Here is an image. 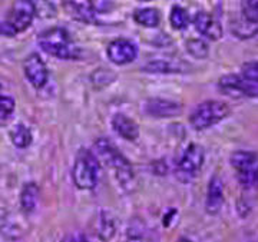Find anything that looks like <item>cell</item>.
Returning a JSON list of instances; mask_svg holds the SVG:
<instances>
[{"label": "cell", "instance_id": "1", "mask_svg": "<svg viewBox=\"0 0 258 242\" xmlns=\"http://www.w3.org/2000/svg\"><path fill=\"white\" fill-rule=\"evenodd\" d=\"M95 146H96V150H98V155L103 158L105 164H108L109 167L115 169L116 178H118L120 185L123 186L126 191H131L134 184H135V175H134L132 167L126 160V158L113 146V143H112L111 140H96Z\"/></svg>", "mask_w": 258, "mask_h": 242}, {"label": "cell", "instance_id": "2", "mask_svg": "<svg viewBox=\"0 0 258 242\" xmlns=\"http://www.w3.org/2000/svg\"><path fill=\"white\" fill-rule=\"evenodd\" d=\"M39 45L46 53L59 59L78 57V47L75 46L64 29L55 28L43 32L39 36Z\"/></svg>", "mask_w": 258, "mask_h": 242}, {"label": "cell", "instance_id": "3", "mask_svg": "<svg viewBox=\"0 0 258 242\" xmlns=\"http://www.w3.org/2000/svg\"><path fill=\"white\" fill-rule=\"evenodd\" d=\"M99 164L98 159L88 149H81L75 159L72 178L79 189H93L98 184Z\"/></svg>", "mask_w": 258, "mask_h": 242}, {"label": "cell", "instance_id": "4", "mask_svg": "<svg viewBox=\"0 0 258 242\" xmlns=\"http://www.w3.org/2000/svg\"><path fill=\"white\" fill-rule=\"evenodd\" d=\"M228 113L230 108L224 102L207 101L194 109L189 116V122L195 130H204L227 118Z\"/></svg>", "mask_w": 258, "mask_h": 242}, {"label": "cell", "instance_id": "5", "mask_svg": "<svg viewBox=\"0 0 258 242\" xmlns=\"http://www.w3.org/2000/svg\"><path fill=\"white\" fill-rule=\"evenodd\" d=\"M231 165L244 188L258 186V155L254 152L238 150L231 155Z\"/></svg>", "mask_w": 258, "mask_h": 242}, {"label": "cell", "instance_id": "6", "mask_svg": "<svg viewBox=\"0 0 258 242\" xmlns=\"http://www.w3.org/2000/svg\"><path fill=\"white\" fill-rule=\"evenodd\" d=\"M204 164V149L201 145L191 143L184 156L181 158L178 168H176V177L182 182H189L201 169Z\"/></svg>", "mask_w": 258, "mask_h": 242}, {"label": "cell", "instance_id": "7", "mask_svg": "<svg viewBox=\"0 0 258 242\" xmlns=\"http://www.w3.org/2000/svg\"><path fill=\"white\" fill-rule=\"evenodd\" d=\"M220 88L228 95L258 98V82L238 74H227L220 79Z\"/></svg>", "mask_w": 258, "mask_h": 242}, {"label": "cell", "instance_id": "8", "mask_svg": "<svg viewBox=\"0 0 258 242\" xmlns=\"http://www.w3.org/2000/svg\"><path fill=\"white\" fill-rule=\"evenodd\" d=\"M35 8L30 0H16L12 6L8 18V25L15 33L23 32L32 25L35 19Z\"/></svg>", "mask_w": 258, "mask_h": 242}, {"label": "cell", "instance_id": "9", "mask_svg": "<svg viewBox=\"0 0 258 242\" xmlns=\"http://www.w3.org/2000/svg\"><path fill=\"white\" fill-rule=\"evenodd\" d=\"M138 49L134 42L128 39H116L108 46V57L115 65H126L135 60Z\"/></svg>", "mask_w": 258, "mask_h": 242}, {"label": "cell", "instance_id": "10", "mask_svg": "<svg viewBox=\"0 0 258 242\" xmlns=\"http://www.w3.org/2000/svg\"><path fill=\"white\" fill-rule=\"evenodd\" d=\"M25 74L28 80L36 89L43 88L47 82V69L42 57L36 53H32L25 60Z\"/></svg>", "mask_w": 258, "mask_h": 242}, {"label": "cell", "instance_id": "11", "mask_svg": "<svg viewBox=\"0 0 258 242\" xmlns=\"http://www.w3.org/2000/svg\"><path fill=\"white\" fill-rule=\"evenodd\" d=\"M145 112L151 116L157 118H171V116H178L182 112V105L174 101L168 99H149L145 103Z\"/></svg>", "mask_w": 258, "mask_h": 242}, {"label": "cell", "instance_id": "12", "mask_svg": "<svg viewBox=\"0 0 258 242\" xmlns=\"http://www.w3.org/2000/svg\"><path fill=\"white\" fill-rule=\"evenodd\" d=\"M194 25L201 35L207 36L211 40H218L220 37H222V28L220 22L205 12H200L195 15Z\"/></svg>", "mask_w": 258, "mask_h": 242}, {"label": "cell", "instance_id": "13", "mask_svg": "<svg viewBox=\"0 0 258 242\" xmlns=\"http://www.w3.org/2000/svg\"><path fill=\"white\" fill-rule=\"evenodd\" d=\"M224 204V185L222 181L218 177H212L208 185V194H207V202L205 209L211 215L218 214L221 211Z\"/></svg>", "mask_w": 258, "mask_h": 242}, {"label": "cell", "instance_id": "14", "mask_svg": "<svg viewBox=\"0 0 258 242\" xmlns=\"http://www.w3.org/2000/svg\"><path fill=\"white\" fill-rule=\"evenodd\" d=\"M112 128L120 138L126 140H135L139 135V128L138 125L135 123V121L128 118V116H125V115H122V113H118V115L113 116Z\"/></svg>", "mask_w": 258, "mask_h": 242}, {"label": "cell", "instance_id": "15", "mask_svg": "<svg viewBox=\"0 0 258 242\" xmlns=\"http://www.w3.org/2000/svg\"><path fill=\"white\" fill-rule=\"evenodd\" d=\"M231 32L240 39H249L258 33V23H252L245 18L235 19L231 22Z\"/></svg>", "mask_w": 258, "mask_h": 242}, {"label": "cell", "instance_id": "16", "mask_svg": "<svg viewBox=\"0 0 258 242\" xmlns=\"http://www.w3.org/2000/svg\"><path fill=\"white\" fill-rule=\"evenodd\" d=\"M37 198H39V188L35 184H28L25 185L22 195H20V204H22V209L25 212H33L37 205Z\"/></svg>", "mask_w": 258, "mask_h": 242}, {"label": "cell", "instance_id": "17", "mask_svg": "<svg viewBox=\"0 0 258 242\" xmlns=\"http://www.w3.org/2000/svg\"><path fill=\"white\" fill-rule=\"evenodd\" d=\"M134 18L137 20V23L145 26V28H157L159 25V12L152 8H145V9H139L135 12Z\"/></svg>", "mask_w": 258, "mask_h": 242}, {"label": "cell", "instance_id": "18", "mask_svg": "<svg viewBox=\"0 0 258 242\" xmlns=\"http://www.w3.org/2000/svg\"><path fill=\"white\" fill-rule=\"evenodd\" d=\"M144 70L152 73H174V72H184V65H176L175 62L169 60H154L149 62Z\"/></svg>", "mask_w": 258, "mask_h": 242}, {"label": "cell", "instance_id": "19", "mask_svg": "<svg viewBox=\"0 0 258 242\" xmlns=\"http://www.w3.org/2000/svg\"><path fill=\"white\" fill-rule=\"evenodd\" d=\"M10 138H12V142L15 143V146H18V148H28L32 143V133L22 123H19L12 129Z\"/></svg>", "mask_w": 258, "mask_h": 242}, {"label": "cell", "instance_id": "20", "mask_svg": "<svg viewBox=\"0 0 258 242\" xmlns=\"http://www.w3.org/2000/svg\"><path fill=\"white\" fill-rule=\"evenodd\" d=\"M66 10L69 12L71 16H74L78 20L82 22H92L93 20V10L85 5H79V3H66Z\"/></svg>", "mask_w": 258, "mask_h": 242}, {"label": "cell", "instance_id": "21", "mask_svg": "<svg viewBox=\"0 0 258 242\" xmlns=\"http://www.w3.org/2000/svg\"><path fill=\"white\" fill-rule=\"evenodd\" d=\"M116 231V223L111 214L102 212L101 216V226H99V236L103 241H109L112 236L115 235Z\"/></svg>", "mask_w": 258, "mask_h": 242}, {"label": "cell", "instance_id": "22", "mask_svg": "<svg viewBox=\"0 0 258 242\" xmlns=\"http://www.w3.org/2000/svg\"><path fill=\"white\" fill-rule=\"evenodd\" d=\"M33 8H35V15L40 19H50L56 15L55 5L50 0H30Z\"/></svg>", "mask_w": 258, "mask_h": 242}, {"label": "cell", "instance_id": "23", "mask_svg": "<svg viewBox=\"0 0 258 242\" xmlns=\"http://www.w3.org/2000/svg\"><path fill=\"white\" fill-rule=\"evenodd\" d=\"M185 46H186L188 53L192 55L194 57H197V59H205L208 56V52H210L208 45L200 39H189Z\"/></svg>", "mask_w": 258, "mask_h": 242}, {"label": "cell", "instance_id": "24", "mask_svg": "<svg viewBox=\"0 0 258 242\" xmlns=\"http://www.w3.org/2000/svg\"><path fill=\"white\" fill-rule=\"evenodd\" d=\"M171 25L172 28L178 29V30H182L188 26V15L182 8L179 6H174L172 10H171Z\"/></svg>", "mask_w": 258, "mask_h": 242}, {"label": "cell", "instance_id": "25", "mask_svg": "<svg viewBox=\"0 0 258 242\" xmlns=\"http://www.w3.org/2000/svg\"><path fill=\"white\" fill-rule=\"evenodd\" d=\"M242 18L252 23H258V0H241Z\"/></svg>", "mask_w": 258, "mask_h": 242}, {"label": "cell", "instance_id": "26", "mask_svg": "<svg viewBox=\"0 0 258 242\" xmlns=\"http://www.w3.org/2000/svg\"><path fill=\"white\" fill-rule=\"evenodd\" d=\"M13 111H15V101L9 96L0 95V119L10 116Z\"/></svg>", "mask_w": 258, "mask_h": 242}, {"label": "cell", "instance_id": "27", "mask_svg": "<svg viewBox=\"0 0 258 242\" xmlns=\"http://www.w3.org/2000/svg\"><path fill=\"white\" fill-rule=\"evenodd\" d=\"M242 76L258 82V60L257 62H248L242 66Z\"/></svg>", "mask_w": 258, "mask_h": 242}, {"label": "cell", "instance_id": "28", "mask_svg": "<svg viewBox=\"0 0 258 242\" xmlns=\"http://www.w3.org/2000/svg\"><path fill=\"white\" fill-rule=\"evenodd\" d=\"M63 242H88L83 235H76V236H68Z\"/></svg>", "mask_w": 258, "mask_h": 242}, {"label": "cell", "instance_id": "29", "mask_svg": "<svg viewBox=\"0 0 258 242\" xmlns=\"http://www.w3.org/2000/svg\"><path fill=\"white\" fill-rule=\"evenodd\" d=\"M178 242H191V241H188V239H179Z\"/></svg>", "mask_w": 258, "mask_h": 242}]
</instances>
